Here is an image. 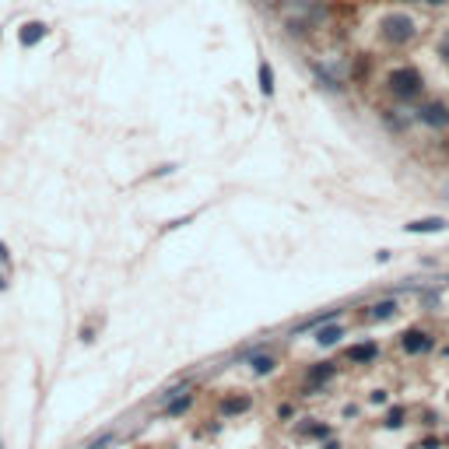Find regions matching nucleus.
I'll use <instances>...</instances> for the list:
<instances>
[{
	"mask_svg": "<svg viewBox=\"0 0 449 449\" xmlns=\"http://www.w3.org/2000/svg\"><path fill=\"white\" fill-rule=\"evenodd\" d=\"M386 91H390L397 102H414V98H421V91H425V74H421L414 64L390 67V71H386Z\"/></svg>",
	"mask_w": 449,
	"mask_h": 449,
	"instance_id": "f257e3e1",
	"label": "nucleus"
},
{
	"mask_svg": "<svg viewBox=\"0 0 449 449\" xmlns=\"http://www.w3.org/2000/svg\"><path fill=\"white\" fill-rule=\"evenodd\" d=\"M379 35L390 42V46H407L414 35H418V21L404 11H390L383 21H379Z\"/></svg>",
	"mask_w": 449,
	"mask_h": 449,
	"instance_id": "f03ea898",
	"label": "nucleus"
},
{
	"mask_svg": "<svg viewBox=\"0 0 449 449\" xmlns=\"http://www.w3.org/2000/svg\"><path fill=\"white\" fill-rule=\"evenodd\" d=\"M414 119L421 123V127H428V130H446L449 127V105L443 98H428V102H421L418 109H414Z\"/></svg>",
	"mask_w": 449,
	"mask_h": 449,
	"instance_id": "7ed1b4c3",
	"label": "nucleus"
},
{
	"mask_svg": "<svg viewBox=\"0 0 449 449\" xmlns=\"http://www.w3.org/2000/svg\"><path fill=\"white\" fill-rule=\"evenodd\" d=\"M46 35H49V25L39 21V18H32V21H25V25L18 28V42H21V49H35Z\"/></svg>",
	"mask_w": 449,
	"mask_h": 449,
	"instance_id": "20e7f679",
	"label": "nucleus"
},
{
	"mask_svg": "<svg viewBox=\"0 0 449 449\" xmlns=\"http://www.w3.org/2000/svg\"><path fill=\"white\" fill-rule=\"evenodd\" d=\"M375 355H379V348L368 341H361V344H351V348H344V361L348 365H368V361H375Z\"/></svg>",
	"mask_w": 449,
	"mask_h": 449,
	"instance_id": "39448f33",
	"label": "nucleus"
},
{
	"mask_svg": "<svg viewBox=\"0 0 449 449\" xmlns=\"http://www.w3.org/2000/svg\"><path fill=\"white\" fill-rule=\"evenodd\" d=\"M443 228H446V218H414L404 225V232H411V235H436Z\"/></svg>",
	"mask_w": 449,
	"mask_h": 449,
	"instance_id": "423d86ee",
	"label": "nucleus"
},
{
	"mask_svg": "<svg viewBox=\"0 0 449 449\" xmlns=\"http://www.w3.org/2000/svg\"><path fill=\"white\" fill-rule=\"evenodd\" d=\"M400 348H404L407 355H421V351L432 348V337H428L425 330H407V334L400 337Z\"/></svg>",
	"mask_w": 449,
	"mask_h": 449,
	"instance_id": "0eeeda50",
	"label": "nucleus"
},
{
	"mask_svg": "<svg viewBox=\"0 0 449 449\" xmlns=\"http://www.w3.org/2000/svg\"><path fill=\"white\" fill-rule=\"evenodd\" d=\"M250 404H253V400L243 397V393H239V397H225V400H221V414H225V418H235V414L250 411Z\"/></svg>",
	"mask_w": 449,
	"mask_h": 449,
	"instance_id": "6e6552de",
	"label": "nucleus"
},
{
	"mask_svg": "<svg viewBox=\"0 0 449 449\" xmlns=\"http://www.w3.org/2000/svg\"><path fill=\"white\" fill-rule=\"evenodd\" d=\"M390 316H397V302H390V298H386V302H375V305H372V313H368L365 320H368V323H379V320H390Z\"/></svg>",
	"mask_w": 449,
	"mask_h": 449,
	"instance_id": "1a4fd4ad",
	"label": "nucleus"
},
{
	"mask_svg": "<svg viewBox=\"0 0 449 449\" xmlns=\"http://www.w3.org/2000/svg\"><path fill=\"white\" fill-rule=\"evenodd\" d=\"M334 372H337V365H330V361H323V365H316V368H309V375H305V379H309V386H323V383H327V379H330Z\"/></svg>",
	"mask_w": 449,
	"mask_h": 449,
	"instance_id": "9d476101",
	"label": "nucleus"
},
{
	"mask_svg": "<svg viewBox=\"0 0 449 449\" xmlns=\"http://www.w3.org/2000/svg\"><path fill=\"white\" fill-rule=\"evenodd\" d=\"M250 368H253L257 375H270V372L277 368V358H274V355H253V358H250Z\"/></svg>",
	"mask_w": 449,
	"mask_h": 449,
	"instance_id": "9b49d317",
	"label": "nucleus"
},
{
	"mask_svg": "<svg viewBox=\"0 0 449 449\" xmlns=\"http://www.w3.org/2000/svg\"><path fill=\"white\" fill-rule=\"evenodd\" d=\"M344 337V330L341 327H323L320 334H316V344H323V348H330V344H337Z\"/></svg>",
	"mask_w": 449,
	"mask_h": 449,
	"instance_id": "f8f14e48",
	"label": "nucleus"
},
{
	"mask_svg": "<svg viewBox=\"0 0 449 449\" xmlns=\"http://www.w3.org/2000/svg\"><path fill=\"white\" fill-rule=\"evenodd\" d=\"M257 74H260V91H264V95H274V71H270L267 60H260Z\"/></svg>",
	"mask_w": 449,
	"mask_h": 449,
	"instance_id": "ddd939ff",
	"label": "nucleus"
},
{
	"mask_svg": "<svg viewBox=\"0 0 449 449\" xmlns=\"http://www.w3.org/2000/svg\"><path fill=\"white\" fill-rule=\"evenodd\" d=\"M193 404V393H182V397H176L173 404H169V418H176V414H182L186 407Z\"/></svg>",
	"mask_w": 449,
	"mask_h": 449,
	"instance_id": "4468645a",
	"label": "nucleus"
},
{
	"mask_svg": "<svg viewBox=\"0 0 449 449\" xmlns=\"http://www.w3.org/2000/svg\"><path fill=\"white\" fill-rule=\"evenodd\" d=\"M400 425H404V407H393L386 414V428H400Z\"/></svg>",
	"mask_w": 449,
	"mask_h": 449,
	"instance_id": "2eb2a0df",
	"label": "nucleus"
},
{
	"mask_svg": "<svg viewBox=\"0 0 449 449\" xmlns=\"http://www.w3.org/2000/svg\"><path fill=\"white\" fill-rule=\"evenodd\" d=\"M439 57H443V60L449 64V32L443 35V39H439Z\"/></svg>",
	"mask_w": 449,
	"mask_h": 449,
	"instance_id": "dca6fc26",
	"label": "nucleus"
},
{
	"mask_svg": "<svg viewBox=\"0 0 449 449\" xmlns=\"http://www.w3.org/2000/svg\"><path fill=\"white\" fill-rule=\"evenodd\" d=\"M109 443H112V436H102V439H98V443H91L88 449H102V446H109Z\"/></svg>",
	"mask_w": 449,
	"mask_h": 449,
	"instance_id": "f3484780",
	"label": "nucleus"
},
{
	"mask_svg": "<svg viewBox=\"0 0 449 449\" xmlns=\"http://www.w3.org/2000/svg\"><path fill=\"white\" fill-rule=\"evenodd\" d=\"M421 4H425V7H446L449 0H421Z\"/></svg>",
	"mask_w": 449,
	"mask_h": 449,
	"instance_id": "a211bd4d",
	"label": "nucleus"
},
{
	"mask_svg": "<svg viewBox=\"0 0 449 449\" xmlns=\"http://www.w3.org/2000/svg\"><path fill=\"white\" fill-rule=\"evenodd\" d=\"M4 288H7V284H4V277H0V291H4Z\"/></svg>",
	"mask_w": 449,
	"mask_h": 449,
	"instance_id": "6ab92c4d",
	"label": "nucleus"
}]
</instances>
